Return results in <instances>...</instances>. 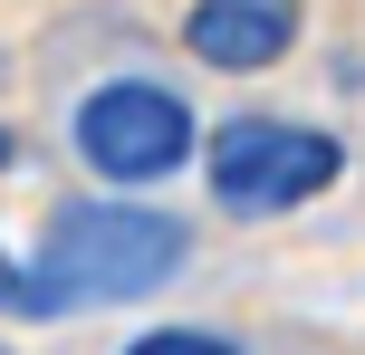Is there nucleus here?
Returning <instances> with one entry per match:
<instances>
[{"instance_id": "423d86ee", "label": "nucleus", "mask_w": 365, "mask_h": 355, "mask_svg": "<svg viewBox=\"0 0 365 355\" xmlns=\"http://www.w3.org/2000/svg\"><path fill=\"white\" fill-rule=\"evenodd\" d=\"M0 317H29V279H19L10 250H0Z\"/></svg>"}, {"instance_id": "20e7f679", "label": "nucleus", "mask_w": 365, "mask_h": 355, "mask_svg": "<svg viewBox=\"0 0 365 355\" xmlns=\"http://www.w3.org/2000/svg\"><path fill=\"white\" fill-rule=\"evenodd\" d=\"M308 29V0H192L182 10V48L221 77H259L298 48Z\"/></svg>"}, {"instance_id": "39448f33", "label": "nucleus", "mask_w": 365, "mask_h": 355, "mask_svg": "<svg viewBox=\"0 0 365 355\" xmlns=\"http://www.w3.org/2000/svg\"><path fill=\"white\" fill-rule=\"evenodd\" d=\"M125 355H240V346L212 337V327H154V337H135Z\"/></svg>"}, {"instance_id": "f03ea898", "label": "nucleus", "mask_w": 365, "mask_h": 355, "mask_svg": "<svg viewBox=\"0 0 365 355\" xmlns=\"http://www.w3.org/2000/svg\"><path fill=\"white\" fill-rule=\"evenodd\" d=\"M212 202L231 221H269V211H298L346 173V144L327 125H289V115H231L212 125Z\"/></svg>"}, {"instance_id": "7ed1b4c3", "label": "nucleus", "mask_w": 365, "mask_h": 355, "mask_svg": "<svg viewBox=\"0 0 365 355\" xmlns=\"http://www.w3.org/2000/svg\"><path fill=\"white\" fill-rule=\"evenodd\" d=\"M68 134H77V154H87V173H96V183H115V192L182 173V164H192V144H202L192 106H182L173 87H154V77H106V87L77 106Z\"/></svg>"}, {"instance_id": "f257e3e1", "label": "nucleus", "mask_w": 365, "mask_h": 355, "mask_svg": "<svg viewBox=\"0 0 365 355\" xmlns=\"http://www.w3.org/2000/svg\"><path fill=\"white\" fill-rule=\"evenodd\" d=\"M182 260H192V231L154 202H58L38 221V260L19 279H29V317H58V307L154 298Z\"/></svg>"}, {"instance_id": "0eeeda50", "label": "nucleus", "mask_w": 365, "mask_h": 355, "mask_svg": "<svg viewBox=\"0 0 365 355\" xmlns=\"http://www.w3.org/2000/svg\"><path fill=\"white\" fill-rule=\"evenodd\" d=\"M10 164H19V144H10V125H0V173H10Z\"/></svg>"}]
</instances>
